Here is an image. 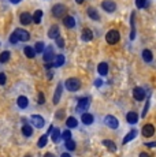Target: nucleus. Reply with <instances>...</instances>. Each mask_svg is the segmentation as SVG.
Segmentation results:
<instances>
[{
	"instance_id": "nucleus-17",
	"label": "nucleus",
	"mask_w": 156,
	"mask_h": 157,
	"mask_svg": "<svg viewBox=\"0 0 156 157\" xmlns=\"http://www.w3.org/2000/svg\"><path fill=\"white\" fill-rule=\"evenodd\" d=\"M81 119H82V123H84V124H92L93 123V116L90 114H88V112H84Z\"/></svg>"
},
{
	"instance_id": "nucleus-10",
	"label": "nucleus",
	"mask_w": 156,
	"mask_h": 157,
	"mask_svg": "<svg viewBox=\"0 0 156 157\" xmlns=\"http://www.w3.org/2000/svg\"><path fill=\"white\" fill-rule=\"evenodd\" d=\"M155 134V127L152 124H145L142 127V135L144 137H152Z\"/></svg>"
},
{
	"instance_id": "nucleus-49",
	"label": "nucleus",
	"mask_w": 156,
	"mask_h": 157,
	"mask_svg": "<svg viewBox=\"0 0 156 157\" xmlns=\"http://www.w3.org/2000/svg\"><path fill=\"white\" fill-rule=\"evenodd\" d=\"M76 1H77V3H78V4H81V3H82V1H84V0H76Z\"/></svg>"
},
{
	"instance_id": "nucleus-36",
	"label": "nucleus",
	"mask_w": 156,
	"mask_h": 157,
	"mask_svg": "<svg viewBox=\"0 0 156 157\" xmlns=\"http://www.w3.org/2000/svg\"><path fill=\"white\" fill-rule=\"evenodd\" d=\"M136 6L138 8H144L147 6V0H136Z\"/></svg>"
},
{
	"instance_id": "nucleus-35",
	"label": "nucleus",
	"mask_w": 156,
	"mask_h": 157,
	"mask_svg": "<svg viewBox=\"0 0 156 157\" xmlns=\"http://www.w3.org/2000/svg\"><path fill=\"white\" fill-rule=\"evenodd\" d=\"M66 149L74 150V149H76V142L71 141V139H70V141H67V142H66Z\"/></svg>"
},
{
	"instance_id": "nucleus-48",
	"label": "nucleus",
	"mask_w": 156,
	"mask_h": 157,
	"mask_svg": "<svg viewBox=\"0 0 156 157\" xmlns=\"http://www.w3.org/2000/svg\"><path fill=\"white\" fill-rule=\"evenodd\" d=\"M45 157H55V156H53V154H51V153H47V154H45Z\"/></svg>"
},
{
	"instance_id": "nucleus-1",
	"label": "nucleus",
	"mask_w": 156,
	"mask_h": 157,
	"mask_svg": "<svg viewBox=\"0 0 156 157\" xmlns=\"http://www.w3.org/2000/svg\"><path fill=\"white\" fill-rule=\"evenodd\" d=\"M64 86L67 87V90L76 92L81 87V82H80V79H77V78H68L67 81L64 82Z\"/></svg>"
},
{
	"instance_id": "nucleus-2",
	"label": "nucleus",
	"mask_w": 156,
	"mask_h": 157,
	"mask_svg": "<svg viewBox=\"0 0 156 157\" xmlns=\"http://www.w3.org/2000/svg\"><path fill=\"white\" fill-rule=\"evenodd\" d=\"M120 38V34L118 33V30H110L107 33V36H105V40H107L108 44H116L118 41H119Z\"/></svg>"
},
{
	"instance_id": "nucleus-9",
	"label": "nucleus",
	"mask_w": 156,
	"mask_h": 157,
	"mask_svg": "<svg viewBox=\"0 0 156 157\" xmlns=\"http://www.w3.org/2000/svg\"><path fill=\"white\" fill-rule=\"evenodd\" d=\"M15 34L18 36L19 41H28L29 37H30V34H29L26 30H24V29H16V30H15Z\"/></svg>"
},
{
	"instance_id": "nucleus-33",
	"label": "nucleus",
	"mask_w": 156,
	"mask_h": 157,
	"mask_svg": "<svg viewBox=\"0 0 156 157\" xmlns=\"http://www.w3.org/2000/svg\"><path fill=\"white\" fill-rule=\"evenodd\" d=\"M44 44L43 43H37L36 45H34V51H36V53H41V52H43V53H44Z\"/></svg>"
},
{
	"instance_id": "nucleus-43",
	"label": "nucleus",
	"mask_w": 156,
	"mask_h": 157,
	"mask_svg": "<svg viewBox=\"0 0 156 157\" xmlns=\"http://www.w3.org/2000/svg\"><path fill=\"white\" fill-rule=\"evenodd\" d=\"M38 102H40V104H43V102H44V96H43V93L38 94Z\"/></svg>"
},
{
	"instance_id": "nucleus-45",
	"label": "nucleus",
	"mask_w": 156,
	"mask_h": 157,
	"mask_svg": "<svg viewBox=\"0 0 156 157\" xmlns=\"http://www.w3.org/2000/svg\"><path fill=\"white\" fill-rule=\"evenodd\" d=\"M56 115H58V116H56V118H58V119H62V115H63V111H59V112H58V114H56Z\"/></svg>"
},
{
	"instance_id": "nucleus-30",
	"label": "nucleus",
	"mask_w": 156,
	"mask_h": 157,
	"mask_svg": "<svg viewBox=\"0 0 156 157\" xmlns=\"http://www.w3.org/2000/svg\"><path fill=\"white\" fill-rule=\"evenodd\" d=\"M88 15L90 16L93 21H97V19H99V14H97V11L95 10V8H89V10H88Z\"/></svg>"
},
{
	"instance_id": "nucleus-12",
	"label": "nucleus",
	"mask_w": 156,
	"mask_h": 157,
	"mask_svg": "<svg viewBox=\"0 0 156 157\" xmlns=\"http://www.w3.org/2000/svg\"><path fill=\"white\" fill-rule=\"evenodd\" d=\"M126 120H128L130 124H136V123L138 122V115H137L136 112H129V114L126 115Z\"/></svg>"
},
{
	"instance_id": "nucleus-22",
	"label": "nucleus",
	"mask_w": 156,
	"mask_h": 157,
	"mask_svg": "<svg viewBox=\"0 0 156 157\" xmlns=\"http://www.w3.org/2000/svg\"><path fill=\"white\" fill-rule=\"evenodd\" d=\"M24 52H25V55L28 56V58H30V59H33V58L36 56V51H34V48H32V47H25Z\"/></svg>"
},
{
	"instance_id": "nucleus-21",
	"label": "nucleus",
	"mask_w": 156,
	"mask_h": 157,
	"mask_svg": "<svg viewBox=\"0 0 156 157\" xmlns=\"http://www.w3.org/2000/svg\"><path fill=\"white\" fill-rule=\"evenodd\" d=\"M63 23H64V26H67V28H74L76 19H74L73 16H66V18L63 19Z\"/></svg>"
},
{
	"instance_id": "nucleus-24",
	"label": "nucleus",
	"mask_w": 156,
	"mask_h": 157,
	"mask_svg": "<svg viewBox=\"0 0 156 157\" xmlns=\"http://www.w3.org/2000/svg\"><path fill=\"white\" fill-rule=\"evenodd\" d=\"M22 134H24L25 137H30L33 134V129L29 124H25L24 127H22Z\"/></svg>"
},
{
	"instance_id": "nucleus-3",
	"label": "nucleus",
	"mask_w": 156,
	"mask_h": 157,
	"mask_svg": "<svg viewBox=\"0 0 156 157\" xmlns=\"http://www.w3.org/2000/svg\"><path fill=\"white\" fill-rule=\"evenodd\" d=\"M104 123H105L107 127H110V129H118V126H119L118 119H116L115 116H111V115H107V116H105Z\"/></svg>"
},
{
	"instance_id": "nucleus-7",
	"label": "nucleus",
	"mask_w": 156,
	"mask_h": 157,
	"mask_svg": "<svg viewBox=\"0 0 156 157\" xmlns=\"http://www.w3.org/2000/svg\"><path fill=\"white\" fill-rule=\"evenodd\" d=\"M101 7H103L107 12H114V11H115V8H116V4L114 3L112 0H103Z\"/></svg>"
},
{
	"instance_id": "nucleus-47",
	"label": "nucleus",
	"mask_w": 156,
	"mask_h": 157,
	"mask_svg": "<svg viewBox=\"0 0 156 157\" xmlns=\"http://www.w3.org/2000/svg\"><path fill=\"white\" fill-rule=\"evenodd\" d=\"M60 157H71V156H70V154H68V153H63V154H62V156H60Z\"/></svg>"
},
{
	"instance_id": "nucleus-4",
	"label": "nucleus",
	"mask_w": 156,
	"mask_h": 157,
	"mask_svg": "<svg viewBox=\"0 0 156 157\" xmlns=\"http://www.w3.org/2000/svg\"><path fill=\"white\" fill-rule=\"evenodd\" d=\"M43 58H44V62L47 63V66H48V64H51V62H53V48H52L51 45H49V47L44 51Z\"/></svg>"
},
{
	"instance_id": "nucleus-34",
	"label": "nucleus",
	"mask_w": 156,
	"mask_h": 157,
	"mask_svg": "<svg viewBox=\"0 0 156 157\" xmlns=\"http://www.w3.org/2000/svg\"><path fill=\"white\" fill-rule=\"evenodd\" d=\"M62 137H63V139H64L66 142L70 141V139H71V133H70V130H66V131H63Z\"/></svg>"
},
{
	"instance_id": "nucleus-26",
	"label": "nucleus",
	"mask_w": 156,
	"mask_h": 157,
	"mask_svg": "<svg viewBox=\"0 0 156 157\" xmlns=\"http://www.w3.org/2000/svg\"><path fill=\"white\" fill-rule=\"evenodd\" d=\"M103 145H104V146H107V148L111 150V152H115V150H116L115 144H114L112 141H110V139H104V141H103Z\"/></svg>"
},
{
	"instance_id": "nucleus-32",
	"label": "nucleus",
	"mask_w": 156,
	"mask_h": 157,
	"mask_svg": "<svg viewBox=\"0 0 156 157\" xmlns=\"http://www.w3.org/2000/svg\"><path fill=\"white\" fill-rule=\"evenodd\" d=\"M47 139H48V137H47V135H41L40 139H38V142H37V146H38V148L45 146V145H47Z\"/></svg>"
},
{
	"instance_id": "nucleus-13",
	"label": "nucleus",
	"mask_w": 156,
	"mask_h": 157,
	"mask_svg": "<svg viewBox=\"0 0 156 157\" xmlns=\"http://www.w3.org/2000/svg\"><path fill=\"white\" fill-rule=\"evenodd\" d=\"M48 37L49 38H59V28L56 25L51 26V29L48 31Z\"/></svg>"
},
{
	"instance_id": "nucleus-16",
	"label": "nucleus",
	"mask_w": 156,
	"mask_h": 157,
	"mask_svg": "<svg viewBox=\"0 0 156 157\" xmlns=\"http://www.w3.org/2000/svg\"><path fill=\"white\" fill-rule=\"evenodd\" d=\"M16 102H18V107H19V108L25 109V108L28 107V104H29V100H28L26 97H25V96H21V97H18Z\"/></svg>"
},
{
	"instance_id": "nucleus-14",
	"label": "nucleus",
	"mask_w": 156,
	"mask_h": 157,
	"mask_svg": "<svg viewBox=\"0 0 156 157\" xmlns=\"http://www.w3.org/2000/svg\"><path fill=\"white\" fill-rule=\"evenodd\" d=\"M89 107V98H81L78 101V111H86Z\"/></svg>"
},
{
	"instance_id": "nucleus-50",
	"label": "nucleus",
	"mask_w": 156,
	"mask_h": 157,
	"mask_svg": "<svg viewBox=\"0 0 156 157\" xmlns=\"http://www.w3.org/2000/svg\"><path fill=\"white\" fill-rule=\"evenodd\" d=\"M25 157H32V156H29V154H28V156H25Z\"/></svg>"
},
{
	"instance_id": "nucleus-5",
	"label": "nucleus",
	"mask_w": 156,
	"mask_h": 157,
	"mask_svg": "<svg viewBox=\"0 0 156 157\" xmlns=\"http://www.w3.org/2000/svg\"><path fill=\"white\" fill-rule=\"evenodd\" d=\"M64 12H66V7H64L63 4H56L55 7L52 8V15L56 16V18H60V16H63Z\"/></svg>"
},
{
	"instance_id": "nucleus-44",
	"label": "nucleus",
	"mask_w": 156,
	"mask_h": 157,
	"mask_svg": "<svg viewBox=\"0 0 156 157\" xmlns=\"http://www.w3.org/2000/svg\"><path fill=\"white\" fill-rule=\"evenodd\" d=\"M138 157H151L148 153H145V152H142V153H140V156Z\"/></svg>"
},
{
	"instance_id": "nucleus-29",
	"label": "nucleus",
	"mask_w": 156,
	"mask_h": 157,
	"mask_svg": "<svg viewBox=\"0 0 156 157\" xmlns=\"http://www.w3.org/2000/svg\"><path fill=\"white\" fill-rule=\"evenodd\" d=\"M66 124H67V127H70V129H74V127L78 126V122H77L76 118H68L67 122H66Z\"/></svg>"
},
{
	"instance_id": "nucleus-42",
	"label": "nucleus",
	"mask_w": 156,
	"mask_h": 157,
	"mask_svg": "<svg viewBox=\"0 0 156 157\" xmlns=\"http://www.w3.org/2000/svg\"><path fill=\"white\" fill-rule=\"evenodd\" d=\"M101 83H103V81H101V79H96V81H95V86H101Z\"/></svg>"
},
{
	"instance_id": "nucleus-20",
	"label": "nucleus",
	"mask_w": 156,
	"mask_h": 157,
	"mask_svg": "<svg viewBox=\"0 0 156 157\" xmlns=\"http://www.w3.org/2000/svg\"><path fill=\"white\" fill-rule=\"evenodd\" d=\"M92 38H93V33L90 31V29H85L82 31V40L84 41H90Z\"/></svg>"
},
{
	"instance_id": "nucleus-8",
	"label": "nucleus",
	"mask_w": 156,
	"mask_h": 157,
	"mask_svg": "<svg viewBox=\"0 0 156 157\" xmlns=\"http://www.w3.org/2000/svg\"><path fill=\"white\" fill-rule=\"evenodd\" d=\"M133 97L136 98L137 101H142L145 98V90L142 87H134V90H133Z\"/></svg>"
},
{
	"instance_id": "nucleus-38",
	"label": "nucleus",
	"mask_w": 156,
	"mask_h": 157,
	"mask_svg": "<svg viewBox=\"0 0 156 157\" xmlns=\"http://www.w3.org/2000/svg\"><path fill=\"white\" fill-rule=\"evenodd\" d=\"M6 81H7L6 74H4V72H0V85H4V83H6Z\"/></svg>"
},
{
	"instance_id": "nucleus-15",
	"label": "nucleus",
	"mask_w": 156,
	"mask_h": 157,
	"mask_svg": "<svg viewBox=\"0 0 156 157\" xmlns=\"http://www.w3.org/2000/svg\"><path fill=\"white\" fill-rule=\"evenodd\" d=\"M62 90H63V85H62V83H59V85H58V87H56L55 96H53V102H55V104H58V102H59L60 96H62Z\"/></svg>"
},
{
	"instance_id": "nucleus-28",
	"label": "nucleus",
	"mask_w": 156,
	"mask_h": 157,
	"mask_svg": "<svg viewBox=\"0 0 156 157\" xmlns=\"http://www.w3.org/2000/svg\"><path fill=\"white\" fill-rule=\"evenodd\" d=\"M64 64V56L63 55H58L55 58V63H53V66L55 67H60Z\"/></svg>"
},
{
	"instance_id": "nucleus-6",
	"label": "nucleus",
	"mask_w": 156,
	"mask_h": 157,
	"mask_svg": "<svg viewBox=\"0 0 156 157\" xmlns=\"http://www.w3.org/2000/svg\"><path fill=\"white\" fill-rule=\"evenodd\" d=\"M30 123L33 124V127H37V129L44 127V119L41 118L40 115H33L32 119H30Z\"/></svg>"
},
{
	"instance_id": "nucleus-46",
	"label": "nucleus",
	"mask_w": 156,
	"mask_h": 157,
	"mask_svg": "<svg viewBox=\"0 0 156 157\" xmlns=\"http://www.w3.org/2000/svg\"><path fill=\"white\" fill-rule=\"evenodd\" d=\"M12 4H16V3H19V1H22V0H10Z\"/></svg>"
},
{
	"instance_id": "nucleus-11",
	"label": "nucleus",
	"mask_w": 156,
	"mask_h": 157,
	"mask_svg": "<svg viewBox=\"0 0 156 157\" xmlns=\"http://www.w3.org/2000/svg\"><path fill=\"white\" fill-rule=\"evenodd\" d=\"M30 21H33V15H30L29 12H22L21 14V23L22 25H29Z\"/></svg>"
},
{
	"instance_id": "nucleus-40",
	"label": "nucleus",
	"mask_w": 156,
	"mask_h": 157,
	"mask_svg": "<svg viewBox=\"0 0 156 157\" xmlns=\"http://www.w3.org/2000/svg\"><path fill=\"white\" fill-rule=\"evenodd\" d=\"M148 108H149V100L147 101V104H145V108H144V111H142V118H145V115H147V112H148Z\"/></svg>"
},
{
	"instance_id": "nucleus-31",
	"label": "nucleus",
	"mask_w": 156,
	"mask_h": 157,
	"mask_svg": "<svg viewBox=\"0 0 156 157\" xmlns=\"http://www.w3.org/2000/svg\"><path fill=\"white\" fill-rule=\"evenodd\" d=\"M8 59H10V52H1L0 53V63H6L8 62Z\"/></svg>"
},
{
	"instance_id": "nucleus-23",
	"label": "nucleus",
	"mask_w": 156,
	"mask_h": 157,
	"mask_svg": "<svg viewBox=\"0 0 156 157\" xmlns=\"http://www.w3.org/2000/svg\"><path fill=\"white\" fill-rule=\"evenodd\" d=\"M41 19H43V11H41V10H37V11L33 14V22H34V23H40Z\"/></svg>"
},
{
	"instance_id": "nucleus-25",
	"label": "nucleus",
	"mask_w": 156,
	"mask_h": 157,
	"mask_svg": "<svg viewBox=\"0 0 156 157\" xmlns=\"http://www.w3.org/2000/svg\"><path fill=\"white\" fill-rule=\"evenodd\" d=\"M136 135H137V131H136V130H132V131H130V133H129L128 135L123 138V141H122V142H123V144H128V142L132 141V139L136 137Z\"/></svg>"
},
{
	"instance_id": "nucleus-39",
	"label": "nucleus",
	"mask_w": 156,
	"mask_h": 157,
	"mask_svg": "<svg viewBox=\"0 0 156 157\" xmlns=\"http://www.w3.org/2000/svg\"><path fill=\"white\" fill-rule=\"evenodd\" d=\"M56 44H58V47L59 48H63L64 47V41H63V38H56Z\"/></svg>"
},
{
	"instance_id": "nucleus-19",
	"label": "nucleus",
	"mask_w": 156,
	"mask_h": 157,
	"mask_svg": "<svg viewBox=\"0 0 156 157\" xmlns=\"http://www.w3.org/2000/svg\"><path fill=\"white\" fill-rule=\"evenodd\" d=\"M97 71H99V74L100 75H107V72H108L107 63H100V64L97 66Z\"/></svg>"
},
{
	"instance_id": "nucleus-27",
	"label": "nucleus",
	"mask_w": 156,
	"mask_h": 157,
	"mask_svg": "<svg viewBox=\"0 0 156 157\" xmlns=\"http://www.w3.org/2000/svg\"><path fill=\"white\" fill-rule=\"evenodd\" d=\"M51 138H52V141H53V142H59V139H60V131H59V129H53V131L51 133Z\"/></svg>"
},
{
	"instance_id": "nucleus-41",
	"label": "nucleus",
	"mask_w": 156,
	"mask_h": 157,
	"mask_svg": "<svg viewBox=\"0 0 156 157\" xmlns=\"http://www.w3.org/2000/svg\"><path fill=\"white\" fill-rule=\"evenodd\" d=\"M145 146H148V148H155L156 146V142H147Z\"/></svg>"
},
{
	"instance_id": "nucleus-18",
	"label": "nucleus",
	"mask_w": 156,
	"mask_h": 157,
	"mask_svg": "<svg viewBox=\"0 0 156 157\" xmlns=\"http://www.w3.org/2000/svg\"><path fill=\"white\" fill-rule=\"evenodd\" d=\"M142 59L145 60L147 63H149V62H152V59H153V55H152V52L149 51V49H144L142 51Z\"/></svg>"
},
{
	"instance_id": "nucleus-37",
	"label": "nucleus",
	"mask_w": 156,
	"mask_h": 157,
	"mask_svg": "<svg viewBox=\"0 0 156 157\" xmlns=\"http://www.w3.org/2000/svg\"><path fill=\"white\" fill-rule=\"evenodd\" d=\"M10 41H11L12 44H16L18 41H19V38H18V36L15 34V31H14V33H12V34L10 36Z\"/></svg>"
}]
</instances>
